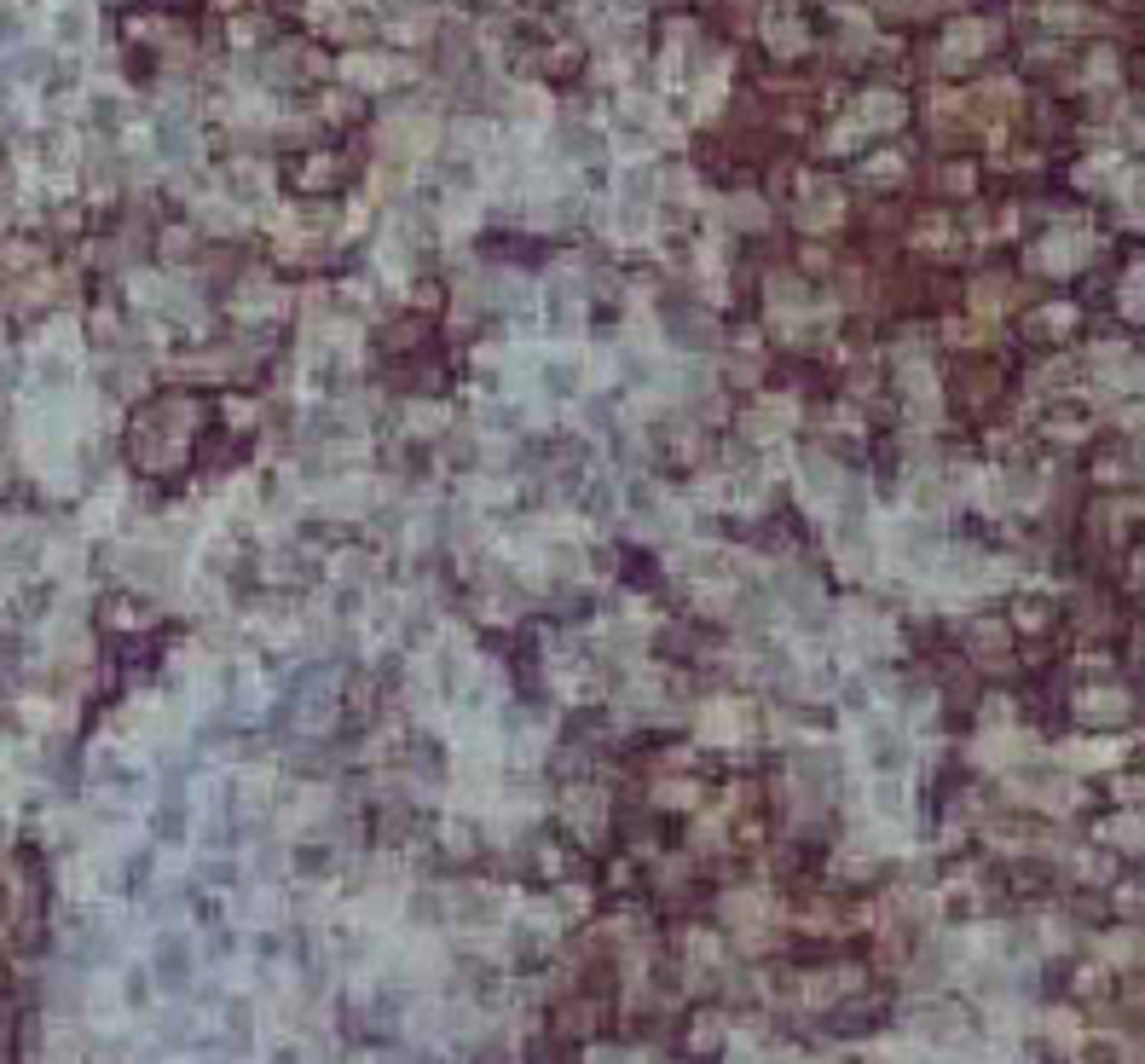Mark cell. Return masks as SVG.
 I'll use <instances>...</instances> for the list:
<instances>
[{"mask_svg":"<svg viewBox=\"0 0 1145 1064\" xmlns=\"http://www.w3.org/2000/svg\"><path fill=\"white\" fill-rule=\"evenodd\" d=\"M1070 868L1082 873V880H1110V856H1100V851H1076Z\"/></svg>","mask_w":1145,"mask_h":1064,"instance_id":"obj_48","label":"cell"},{"mask_svg":"<svg viewBox=\"0 0 1145 1064\" xmlns=\"http://www.w3.org/2000/svg\"><path fill=\"white\" fill-rule=\"evenodd\" d=\"M758 36H764V47L776 58H804V47H811V24L793 18V12H769Z\"/></svg>","mask_w":1145,"mask_h":1064,"instance_id":"obj_18","label":"cell"},{"mask_svg":"<svg viewBox=\"0 0 1145 1064\" xmlns=\"http://www.w3.org/2000/svg\"><path fill=\"white\" fill-rule=\"evenodd\" d=\"M290 873L301 885H330L342 873V851L330 839H295L290 844Z\"/></svg>","mask_w":1145,"mask_h":1064,"instance_id":"obj_10","label":"cell"},{"mask_svg":"<svg viewBox=\"0 0 1145 1064\" xmlns=\"http://www.w3.org/2000/svg\"><path fill=\"white\" fill-rule=\"evenodd\" d=\"M602 1019H608V1007L572 989V995L555 1001V1041H591L596 1029H602Z\"/></svg>","mask_w":1145,"mask_h":1064,"instance_id":"obj_11","label":"cell"},{"mask_svg":"<svg viewBox=\"0 0 1145 1064\" xmlns=\"http://www.w3.org/2000/svg\"><path fill=\"white\" fill-rule=\"evenodd\" d=\"M706 787L688 781V775H666V781H654V810H700Z\"/></svg>","mask_w":1145,"mask_h":1064,"instance_id":"obj_27","label":"cell"},{"mask_svg":"<svg viewBox=\"0 0 1145 1064\" xmlns=\"http://www.w3.org/2000/svg\"><path fill=\"white\" fill-rule=\"evenodd\" d=\"M157 244H162V261H192V249H197V238L185 226H168Z\"/></svg>","mask_w":1145,"mask_h":1064,"instance_id":"obj_45","label":"cell"},{"mask_svg":"<svg viewBox=\"0 0 1145 1064\" xmlns=\"http://www.w3.org/2000/svg\"><path fill=\"white\" fill-rule=\"evenodd\" d=\"M197 226H209V232H238L244 226V209L232 197H209V202H197Z\"/></svg>","mask_w":1145,"mask_h":1064,"instance_id":"obj_35","label":"cell"},{"mask_svg":"<svg viewBox=\"0 0 1145 1064\" xmlns=\"http://www.w3.org/2000/svg\"><path fill=\"white\" fill-rule=\"evenodd\" d=\"M723 221H729L735 232H758L769 221V209H764V197H752V192H735L729 202H723Z\"/></svg>","mask_w":1145,"mask_h":1064,"instance_id":"obj_32","label":"cell"},{"mask_svg":"<svg viewBox=\"0 0 1145 1064\" xmlns=\"http://www.w3.org/2000/svg\"><path fill=\"white\" fill-rule=\"evenodd\" d=\"M1001 648H1006V625L1001 619H978V625H972V654H978V660L996 654V666H1001Z\"/></svg>","mask_w":1145,"mask_h":1064,"instance_id":"obj_37","label":"cell"},{"mask_svg":"<svg viewBox=\"0 0 1145 1064\" xmlns=\"http://www.w3.org/2000/svg\"><path fill=\"white\" fill-rule=\"evenodd\" d=\"M335 168H342V162H335L330 150H313L307 168H301V185H307V192H318V185H330V180H335Z\"/></svg>","mask_w":1145,"mask_h":1064,"instance_id":"obj_43","label":"cell"},{"mask_svg":"<svg viewBox=\"0 0 1145 1064\" xmlns=\"http://www.w3.org/2000/svg\"><path fill=\"white\" fill-rule=\"evenodd\" d=\"M261 36H266V18H261V12H238V18H232V41H238V47H255Z\"/></svg>","mask_w":1145,"mask_h":1064,"instance_id":"obj_47","label":"cell"},{"mask_svg":"<svg viewBox=\"0 0 1145 1064\" xmlns=\"http://www.w3.org/2000/svg\"><path fill=\"white\" fill-rule=\"evenodd\" d=\"M307 387H318L325 399H335L347 387V365H342V347H325L313 359V370H307Z\"/></svg>","mask_w":1145,"mask_h":1064,"instance_id":"obj_28","label":"cell"},{"mask_svg":"<svg viewBox=\"0 0 1145 1064\" xmlns=\"http://www.w3.org/2000/svg\"><path fill=\"white\" fill-rule=\"evenodd\" d=\"M845 221V192L828 180V174H811L799 185V226L804 232H833Z\"/></svg>","mask_w":1145,"mask_h":1064,"instance_id":"obj_6","label":"cell"},{"mask_svg":"<svg viewBox=\"0 0 1145 1064\" xmlns=\"http://www.w3.org/2000/svg\"><path fill=\"white\" fill-rule=\"evenodd\" d=\"M572 325H579V301H572V295H550V330L567 336Z\"/></svg>","mask_w":1145,"mask_h":1064,"instance_id":"obj_46","label":"cell"},{"mask_svg":"<svg viewBox=\"0 0 1145 1064\" xmlns=\"http://www.w3.org/2000/svg\"><path fill=\"white\" fill-rule=\"evenodd\" d=\"M330 607H335V619H353V614H359V607H365V590L353 584V579H347V584H335Z\"/></svg>","mask_w":1145,"mask_h":1064,"instance_id":"obj_49","label":"cell"},{"mask_svg":"<svg viewBox=\"0 0 1145 1064\" xmlns=\"http://www.w3.org/2000/svg\"><path fill=\"white\" fill-rule=\"evenodd\" d=\"M793 422H799V405H793V399L764 394V399H758L752 411H747V434H752V441H776V434L793 429Z\"/></svg>","mask_w":1145,"mask_h":1064,"instance_id":"obj_19","label":"cell"},{"mask_svg":"<svg viewBox=\"0 0 1145 1064\" xmlns=\"http://www.w3.org/2000/svg\"><path fill=\"white\" fill-rule=\"evenodd\" d=\"M197 880H203L209 891H238L244 873H238V863H232V856H209V863L197 868Z\"/></svg>","mask_w":1145,"mask_h":1064,"instance_id":"obj_40","label":"cell"},{"mask_svg":"<svg viewBox=\"0 0 1145 1064\" xmlns=\"http://www.w3.org/2000/svg\"><path fill=\"white\" fill-rule=\"evenodd\" d=\"M700 735L718 740V747H729V740H747V735H752V712H747V706H735V700H718V706H706Z\"/></svg>","mask_w":1145,"mask_h":1064,"instance_id":"obj_20","label":"cell"},{"mask_svg":"<svg viewBox=\"0 0 1145 1064\" xmlns=\"http://www.w3.org/2000/svg\"><path fill=\"white\" fill-rule=\"evenodd\" d=\"M1122 197H1128V221H1145V168L1122 180Z\"/></svg>","mask_w":1145,"mask_h":1064,"instance_id":"obj_52","label":"cell"},{"mask_svg":"<svg viewBox=\"0 0 1145 1064\" xmlns=\"http://www.w3.org/2000/svg\"><path fill=\"white\" fill-rule=\"evenodd\" d=\"M1122 313H1134V318H1145V273H1140L1134 284H1128V290H1122Z\"/></svg>","mask_w":1145,"mask_h":1064,"instance_id":"obj_57","label":"cell"},{"mask_svg":"<svg viewBox=\"0 0 1145 1064\" xmlns=\"http://www.w3.org/2000/svg\"><path fill=\"white\" fill-rule=\"evenodd\" d=\"M903 116H908V98H903L897 88H868L863 98H856V122H863L868 133L903 128Z\"/></svg>","mask_w":1145,"mask_h":1064,"instance_id":"obj_17","label":"cell"},{"mask_svg":"<svg viewBox=\"0 0 1145 1064\" xmlns=\"http://www.w3.org/2000/svg\"><path fill=\"white\" fill-rule=\"evenodd\" d=\"M192 972H197V955H192V943H185L180 932H162L157 943H150V977H157L162 989H185Z\"/></svg>","mask_w":1145,"mask_h":1064,"instance_id":"obj_8","label":"cell"},{"mask_svg":"<svg viewBox=\"0 0 1145 1064\" xmlns=\"http://www.w3.org/2000/svg\"><path fill=\"white\" fill-rule=\"evenodd\" d=\"M1006 799L1065 816V810L1082 804V787H1076L1058 764H1018V770H1006Z\"/></svg>","mask_w":1145,"mask_h":1064,"instance_id":"obj_1","label":"cell"},{"mask_svg":"<svg viewBox=\"0 0 1145 1064\" xmlns=\"http://www.w3.org/2000/svg\"><path fill=\"white\" fill-rule=\"evenodd\" d=\"M58 41H70V47L88 41V6H64L58 12Z\"/></svg>","mask_w":1145,"mask_h":1064,"instance_id":"obj_44","label":"cell"},{"mask_svg":"<svg viewBox=\"0 0 1145 1064\" xmlns=\"http://www.w3.org/2000/svg\"><path fill=\"white\" fill-rule=\"evenodd\" d=\"M411 64L406 58H382V53H353L342 58V81L359 93H377V88H394V81H406Z\"/></svg>","mask_w":1145,"mask_h":1064,"instance_id":"obj_12","label":"cell"},{"mask_svg":"<svg viewBox=\"0 0 1145 1064\" xmlns=\"http://www.w3.org/2000/svg\"><path fill=\"white\" fill-rule=\"evenodd\" d=\"M1117 752H1122L1117 740H1070L1065 764L1070 770H1110V764H1117Z\"/></svg>","mask_w":1145,"mask_h":1064,"instance_id":"obj_31","label":"cell"},{"mask_svg":"<svg viewBox=\"0 0 1145 1064\" xmlns=\"http://www.w3.org/2000/svg\"><path fill=\"white\" fill-rule=\"evenodd\" d=\"M359 434H365L359 411H335V405H325V411L313 417V441H325V446H353Z\"/></svg>","mask_w":1145,"mask_h":1064,"instance_id":"obj_24","label":"cell"},{"mask_svg":"<svg viewBox=\"0 0 1145 1064\" xmlns=\"http://www.w3.org/2000/svg\"><path fill=\"white\" fill-rule=\"evenodd\" d=\"M1100 960H1105V967H1145V932H1134V925L1105 932L1100 937Z\"/></svg>","mask_w":1145,"mask_h":1064,"instance_id":"obj_25","label":"cell"},{"mask_svg":"<svg viewBox=\"0 0 1145 1064\" xmlns=\"http://www.w3.org/2000/svg\"><path fill=\"white\" fill-rule=\"evenodd\" d=\"M608 792H596V787H567V799H562V822L572 827V839H584V844H596L602 833H608Z\"/></svg>","mask_w":1145,"mask_h":1064,"instance_id":"obj_7","label":"cell"},{"mask_svg":"<svg viewBox=\"0 0 1145 1064\" xmlns=\"http://www.w3.org/2000/svg\"><path fill=\"white\" fill-rule=\"evenodd\" d=\"M868 810H873V822H880V827L908 822V787H903V775H873V787H868Z\"/></svg>","mask_w":1145,"mask_h":1064,"instance_id":"obj_23","label":"cell"},{"mask_svg":"<svg viewBox=\"0 0 1145 1064\" xmlns=\"http://www.w3.org/2000/svg\"><path fill=\"white\" fill-rule=\"evenodd\" d=\"M122 573H128V584L133 590H174V555L168 550H122Z\"/></svg>","mask_w":1145,"mask_h":1064,"instance_id":"obj_14","label":"cell"},{"mask_svg":"<svg viewBox=\"0 0 1145 1064\" xmlns=\"http://www.w3.org/2000/svg\"><path fill=\"white\" fill-rule=\"evenodd\" d=\"M863 180L868 185H897L903 180V157L897 150H873V157L863 162Z\"/></svg>","mask_w":1145,"mask_h":1064,"instance_id":"obj_41","label":"cell"},{"mask_svg":"<svg viewBox=\"0 0 1145 1064\" xmlns=\"http://www.w3.org/2000/svg\"><path fill=\"white\" fill-rule=\"evenodd\" d=\"M723 1041H729V1019H723V1012H695V1019H688V1029H683V1047L695 1059H712V1053H723Z\"/></svg>","mask_w":1145,"mask_h":1064,"instance_id":"obj_21","label":"cell"},{"mask_svg":"<svg viewBox=\"0 0 1145 1064\" xmlns=\"http://www.w3.org/2000/svg\"><path fill=\"white\" fill-rule=\"evenodd\" d=\"M555 150H562L567 162H591V157H602V133L584 128V122H562L555 128Z\"/></svg>","mask_w":1145,"mask_h":1064,"instance_id":"obj_26","label":"cell"},{"mask_svg":"<svg viewBox=\"0 0 1145 1064\" xmlns=\"http://www.w3.org/2000/svg\"><path fill=\"white\" fill-rule=\"evenodd\" d=\"M1048 429L1058 434V441H1082V434H1088V417H1076V411H1058V417L1048 422Z\"/></svg>","mask_w":1145,"mask_h":1064,"instance_id":"obj_55","label":"cell"},{"mask_svg":"<svg viewBox=\"0 0 1145 1064\" xmlns=\"http://www.w3.org/2000/svg\"><path fill=\"white\" fill-rule=\"evenodd\" d=\"M989 41H996V29H989V24H978V18H961V24H949V36H943V47H937L943 70H961V64H972V58H978Z\"/></svg>","mask_w":1145,"mask_h":1064,"instance_id":"obj_15","label":"cell"},{"mask_svg":"<svg viewBox=\"0 0 1145 1064\" xmlns=\"http://www.w3.org/2000/svg\"><path fill=\"white\" fill-rule=\"evenodd\" d=\"M1100 839L1110 851H1145V816H1110L1100 827Z\"/></svg>","mask_w":1145,"mask_h":1064,"instance_id":"obj_34","label":"cell"},{"mask_svg":"<svg viewBox=\"0 0 1145 1064\" xmlns=\"http://www.w3.org/2000/svg\"><path fill=\"white\" fill-rule=\"evenodd\" d=\"M434 140H440V122L423 110H394L389 122H382L377 133V145H382V157L389 162H417V157H429Z\"/></svg>","mask_w":1145,"mask_h":1064,"instance_id":"obj_3","label":"cell"},{"mask_svg":"<svg viewBox=\"0 0 1145 1064\" xmlns=\"http://www.w3.org/2000/svg\"><path fill=\"white\" fill-rule=\"evenodd\" d=\"M1013 625H1018V631H1041V625H1048V602L1024 596V602L1013 607Z\"/></svg>","mask_w":1145,"mask_h":1064,"instance_id":"obj_50","label":"cell"},{"mask_svg":"<svg viewBox=\"0 0 1145 1064\" xmlns=\"http://www.w3.org/2000/svg\"><path fill=\"white\" fill-rule=\"evenodd\" d=\"M1140 579H1145V562H1140Z\"/></svg>","mask_w":1145,"mask_h":1064,"instance_id":"obj_59","label":"cell"},{"mask_svg":"<svg viewBox=\"0 0 1145 1064\" xmlns=\"http://www.w3.org/2000/svg\"><path fill=\"white\" fill-rule=\"evenodd\" d=\"M1134 712V700L1122 695V688H1088V695H1076V718L1082 723H1128Z\"/></svg>","mask_w":1145,"mask_h":1064,"instance_id":"obj_22","label":"cell"},{"mask_svg":"<svg viewBox=\"0 0 1145 1064\" xmlns=\"http://www.w3.org/2000/svg\"><path fill=\"white\" fill-rule=\"evenodd\" d=\"M769 920V897L758 885H735L718 897V925L723 932H758V925Z\"/></svg>","mask_w":1145,"mask_h":1064,"instance_id":"obj_13","label":"cell"},{"mask_svg":"<svg viewBox=\"0 0 1145 1064\" xmlns=\"http://www.w3.org/2000/svg\"><path fill=\"white\" fill-rule=\"evenodd\" d=\"M1041 1036H1048L1053 1047H1065V1053H1076V1047H1082V1019H1076V1012H1065V1007H1053V1012H1041Z\"/></svg>","mask_w":1145,"mask_h":1064,"instance_id":"obj_30","label":"cell"},{"mask_svg":"<svg viewBox=\"0 0 1145 1064\" xmlns=\"http://www.w3.org/2000/svg\"><path fill=\"white\" fill-rule=\"evenodd\" d=\"M150 984H157V977H150V967H128V972H122V1001H128V1007H150Z\"/></svg>","mask_w":1145,"mask_h":1064,"instance_id":"obj_42","label":"cell"},{"mask_svg":"<svg viewBox=\"0 0 1145 1064\" xmlns=\"http://www.w3.org/2000/svg\"><path fill=\"white\" fill-rule=\"evenodd\" d=\"M873 6H880L885 18H925V12L937 6V0H873Z\"/></svg>","mask_w":1145,"mask_h":1064,"instance_id":"obj_51","label":"cell"},{"mask_svg":"<svg viewBox=\"0 0 1145 1064\" xmlns=\"http://www.w3.org/2000/svg\"><path fill=\"white\" fill-rule=\"evenodd\" d=\"M157 833H162L168 844L185 833V804H162V810H157Z\"/></svg>","mask_w":1145,"mask_h":1064,"instance_id":"obj_53","label":"cell"},{"mask_svg":"<svg viewBox=\"0 0 1145 1064\" xmlns=\"http://www.w3.org/2000/svg\"><path fill=\"white\" fill-rule=\"evenodd\" d=\"M266 1064H307V1047H301L295 1036H284L273 1053H266Z\"/></svg>","mask_w":1145,"mask_h":1064,"instance_id":"obj_56","label":"cell"},{"mask_svg":"<svg viewBox=\"0 0 1145 1064\" xmlns=\"http://www.w3.org/2000/svg\"><path fill=\"white\" fill-rule=\"evenodd\" d=\"M845 469H839L828 451H804L799 458V498L811 503V510H833L839 492H845Z\"/></svg>","mask_w":1145,"mask_h":1064,"instance_id":"obj_5","label":"cell"},{"mask_svg":"<svg viewBox=\"0 0 1145 1064\" xmlns=\"http://www.w3.org/2000/svg\"><path fill=\"white\" fill-rule=\"evenodd\" d=\"M70 377H76V365H70V359H58V353H41V359H36V387H47V394L70 387Z\"/></svg>","mask_w":1145,"mask_h":1064,"instance_id":"obj_38","label":"cell"},{"mask_svg":"<svg viewBox=\"0 0 1145 1064\" xmlns=\"http://www.w3.org/2000/svg\"><path fill=\"white\" fill-rule=\"evenodd\" d=\"M446 920L463 932H492L510 920V897L498 885H446Z\"/></svg>","mask_w":1145,"mask_h":1064,"instance_id":"obj_2","label":"cell"},{"mask_svg":"<svg viewBox=\"0 0 1145 1064\" xmlns=\"http://www.w3.org/2000/svg\"><path fill=\"white\" fill-rule=\"evenodd\" d=\"M937 185H943V192H955V197H961V192H972V168H966V162H949V168L937 174Z\"/></svg>","mask_w":1145,"mask_h":1064,"instance_id":"obj_54","label":"cell"},{"mask_svg":"<svg viewBox=\"0 0 1145 1064\" xmlns=\"http://www.w3.org/2000/svg\"><path fill=\"white\" fill-rule=\"evenodd\" d=\"M105 619L116 625V631H145V625H150V602L116 590V596H105Z\"/></svg>","mask_w":1145,"mask_h":1064,"instance_id":"obj_29","label":"cell"},{"mask_svg":"<svg viewBox=\"0 0 1145 1064\" xmlns=\"http://www.w3.org/2000/svg\"><path fill=\"white\" fill-rule=\"evenodd\" d=\"M544 562H550V573L555 579H584V550H572V544H544Z\"/></svg>","mask_w":1145,"mask_h":1064,"instance_id":"obj_39","label":"cell"},{"mask_svg":"<svg viewBox=\"0 0 1145 1064\" xmlns=\"http://www.w3.org/2000/svg\"><path fill=\"white\" fill-rule=\"evenodd\" d=\"M769 307H776V313H799V307H811V284H799V278L776 273V278H769Z\"/></svg>","mask_w":1145,"mask_h":1064,"instance_id":"obj_36","label":"cell"},{"mask_svg":"<svg viewBox=\"0 0 1145 1064\" xmlns=\"http://www.w3.org/2000/svg\"><path fill=\"white\" fill-rule=\"evenodd\" d=\"M1117 908H1122V915H1140V908H1145V885H1117Z\"/></svg>","mask_w":1145,"mask_h":1064,"instance_id":"obj_58","label":"cell"},{"mask_svg":"<svg viewBox=\"0 0 1145 1064\" xmlns=\"http://www.w3.org/2000/svg\"><path fill=\"white\" fill-rule=\"evenodd\" d=\"M538 382H544V394H555V399H572L584 377H579V365H572V359H544V365H538Z\"/></svg>","mask_w":1145,"mask_h":1064,"instance_id":"obj_33","label":"cell"},{"mask_svg":"<svg viewBox=\"0 0 1145 1064\" xmlns=\"http://www.w3.org/2000/svg\"><path fill=\"white\" fill-rule=\"evenodd\" d=\"M1082 261H1088V238H1082V232H1053V238H1041L1030 249L1036 273H1076Z\"/></svg>","mask_w":1145,"mask_h":1064,"instance_id":"obj_16","label":"cell"},{"mask_svg":"<svg viewBox=\"0 0 1145 1064\" xmlns=\"http://www.w3.org/2000/svg\"><path fill=\"white\" fill-rule=\"evenodd\" d=\"M833 555H839V567H845L851 579H868V573H873V562H880V550H873V533L863 527V515H839Z\"/></svg>","mask_w":1145,"mask_h":1064,"instance_id":"obj_9","label":"cell"},{"mask_svg":"<svg viewBox=\"0 0 1145 1064\" xmlns=\"http://www.w3.org/2000/svg\"><path fill=\"white\" fill-rule=\"evenodd\" d=\"M863 752L873 775H903L908 758H914V740H908V730H897V718H873L863 730Z\"/></svg>","mask_w":1145,"mask_h":1064,"instance_id":"obj_4","label":"cell"}]
</instances>
